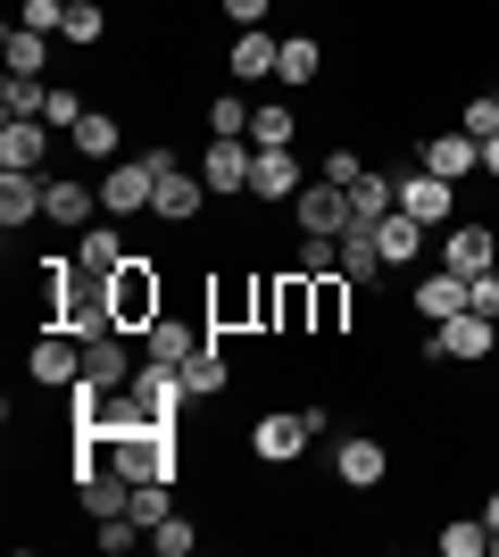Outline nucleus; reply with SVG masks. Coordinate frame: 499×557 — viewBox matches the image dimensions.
I'll list each match as a JSON object with an SVG mask.
<instances>
[{
  "label": "nucleus",
  "instance_id": "obj_19",
  "mask_svg": "<svg viewBox=\"0 0 499 557\" xmlns=\"http://www.w3.org/2000/svg\"><path fill=\"white\" fill-rule=\"evenodd\" d=\"M333 474H341L350 491H375L383 474H391V458H383V442H366V433H358V442L333 449Z\"/></svg>",
  "mask_w": 499,
  "mask_h": 557
},
{
  "label": "nucleus",
  "instance_id": "obj_37",
  "mask_svg": "<svg viewBox=\"0 0 499 557\" xmlns=\"http://www.w3.org/2000/svg\"><path fill=\"white\" fill-rule=\"evenodd\" d=\"M100 34H109V17H100L92 0H67V42H75V50H92Z\"/></svg>",
  "mask_w": 499,
  "mask_h": 557
},
{
  "label": "nucleus",
  "instance_id": "obj_27",
  "mask_svg": "<svg viewBox=\"0 0 499 557\" xmlns=\"http://www.w3.org/2000/svg\"><path fill=\"white\" fill-rule=\"evenodd\" d=\"M375 242H383V258H391V267H408V258H416V242H425V225H416L408 209H391V216H375Z\"/></svg>",
  "mask_w": 499,
  "mask_h": 557
},
{
  "label": "nucleus",
  "instance_id": "obj_10",
  "mask_svg": "<svg viewBox=\"0 0 499 557\" xmlns=\"http://www.w3.org/2000/svg\"><path fill=\"white\" fill-rule=\"evenodd\" d=\"M291 216H300V233H341L350 225V191L333 184V175H316V184L291 191Z\"/></svg>",
  "mask_w": 499,
  "mask_h": 557
},
{
  "label": "nucleus",
  "instance_id": "obj_8",
  "mask_svg": "<svg viewBox=\"0 0 499 557\" xmlns=\"http://www.w3.org/2000/svg\"><path fill=\"white\" fill-rule=\"evenodd\" d=\"M125 392L142 399V417H150V424H175V417H184V399H191V392H184V367H159V358H142Z\"/></svg>",
  "mask_w": 499,
  "mask_h": 557
},
{
  "label": "nucleus",
  "instance_id": "obj_3",
  "mask_svg": "<svg viewBox=\"0 0 499 557\" xmlns=\"http://www.w3.org/2000/svg\"><path fill=\"white\" fill-rule=\"evenodd\" d=\"M491 342H499V325H491V317H475V308H458L450 325L416 333V358H425V367H441V358H491Z\"/></svg>",
  "mask_w": 499,
  "mask_h": 557
},
{
  "label": "nucleus",
  "instance_id": "obj_12",
  "mask_svg": "<svg viewBox=\"0 0 499 557\" xmlns=\"http://www.w3.org/2000/svg\"><path fill=\"white\" fill-rule=\"evenodd\" d=\"M441 267H458V275H491V267H499L491 225H450V233H441Z\"/></svg>",
  "mask_w": 499,
  "mask_h": 557
},
{
  "label": "nucleus",
  "instance_id": "obj_49",
  "mask_svg": "<svg viewBox=\"0 0 499 557\" xmlns=\"http://www.w3.org/2000/svg\"><path fill=\"white\" fill-rule=\"evenodd\" d=\"M491 358H499V342H491Z\"/></svg>",
  "mask_w": 499,
  "mask_h": 557
},
{
  "label": "nucleus",
  "instance_id": "obj_6",
  "mask_svg": "<svg viewBox=\"0 0 499 557\" xmlns=\"http://www.w3.org/2000/svg\"><path fill=\"white\" fill-rule=\"evenodd\" d=\"M250 141L241 134H209V159H200V184L216 191V200H250Z\"/></svg>",
  "mask_w": 499,
  "mask_h": 557
},
{
  "label": "nucleus",
  "instance_id": "obj_13",
  "mask_svg": "<svg viewBox=\"0 0 499 557\" xmlns=\"http://www.w3.org/2000/svg\"><path fill=\"white\" fill-rule=\"evenodd\" d=\"M458 308H466V275H458V267H433V275H416V317H425V325H450Z\"/></svg>",
  "mask_w": 499,
  "mask_h": 557
},
{
  "label": "nucleus",
  "instance_id": "obj_25",
  "mask_svg": "<svg viewBox=\"0 0 499 557\" xmlns=\"http://www.w3.org/2000/svg\"><path fill=\"white\" fill-rule=\"evenodd\" d=\"M67 141L84 150V159H109V166H117V141H125V125H117L109 109H84V125H75Z\"/></svg>",
  "mask_w": 499,
  "mask_h": 557
},
{
  "label": "nucleus",
  "instance_id": "obj_5",
  "mask_svg": "<svg viewBox=\"0 0 499 557\" xmlns=\"http://www.w3.org/2000/svg\"><path fill=\"white\" fill-rule=\"evenodd\" d=\"M150 200H159V159H117L109 175H100V209L109 216H150Z\"/></svg>",
  "mask_w": 499,
  "mask_h": 557
},
{
  "label": "nucleus",
  "instance_id": "obj_17",
  "mask_svg": "<svg viewBox=\"0 0 499 557\" xmlns=\"http://www.w3.org/2000/svg\"><path fill=\"white\" fill-rule=\"evenodd\" d=\"M383 267H391V258H383L375 225H366V216H350V225H341V275H350V283H375Z\"/></svg>",
  "mask_w": 499,
  "mask_h": 557
},
{
  "label": "nucleus",
  "instance_id": "obj_11",
  "mask_svg": "<svg viewBox=\"0 0 499 557\" xmlns=\"http://www.w3.org/2000/svg\"><path fill=\"white\" fill-rule=\"evenodd\" d=\"M216 191L200 184V175H191V166H166L159 175V200H150V216H166V225H191V216L209 209Z\"/></svg>",
  "mask_w": 499,
  "mask_h": 557
},
{
  "label": "nucleus",
  "instance_id": "obj_44",
  "mask_svg": "<svg viewBox=\"0 0 499 557\" xmlns=\"http://www.w3.org/2000/svg\"><path fill=\"white\" fill-rule=\"evenodd\" d=\"M466 308L499 325V275H466Z\"/></svg>",
  "mask_w": 499,
  "mask_h": 557
},
{
  "label": "nucleus",
  "instance_id": "obj_41",
  "mask_svg": "<svg viewBox=\"0 0 499 557\" xmlns=\"http://www.w3.org/2000/svg\"><path fill=\"white\" fill-rule=\"evenodd\" d=\"M209 134H241V141H250V100H234V92H225V100L209 109Z\"/></svg>",
  "mask_w": 499,
  "mask_h": 557
},
{
  "label": "nucleus",
  "instance_id": "obj_38",
  "mask_svg": "<svg viewBox=\"0 0 499 557\" xmlns=\"http://www.w3.org/2000/svg\"><path fill=\"white\" fill-rule=\"evenodd\" d=\"M458 134L491 141V134H499V92H475V100H466V116H458Z\"/></svg>",
  "mask_w": 499,
  "mask_h": 557
},
{
  "label": "nucleus",
  "instance_id": "obj_7",
  "mask_svg": "<svg viewBox=\"0 0 499 557\" xmlns=\"http://www.w3.org/2000/svg\"><path fill=\"white\" fill-rule=\"evenodd\" d=\"M25 374H34V383H42V392H67L75 374H84V342H75L67 325H50L42 342L25 349Z\"/></svg>",
  "mask_w": 499,
  "mask_h": 557
},
{
  "label": "nucleus",
  "instance_id": "obj_42",
  "mask_svg": "<svg viewBox=\"0 0 499 557\" xmlns=\"http://www.w3.org/2000/svg\"><path fill=\"white\" fill-rule=\"evenodd\" d=\"M142 533H150V524H134V516H109V524H100L92 541H100V549H109V557H125V549H134V541H142Z\"/></svg>",
  "mask_w": 499,
  "mask_h": 557
},
{
  "label": "nucleus",
  "instance_id": "obj_2",
  "mask_svg": "<svg viewBox=\"0 0 499 557\" xmlns=\"http://www.w3.org/2000/svg\"><path fill=\"white\" fill-rule=\"evenodd\" d=\"M109 308H117V333H150L166 317V292H159V267L150 258H125L109 275Z\"/></svg>",
  "mask_w": 499,
  "mask_h": 557
},
{
  "label": "nucleus",
  "instance_id": "obj_15",
  "mask_svg": "<svg viewBox=\"0 0 499 557\" xmlns=\"http://www.w3.org/2000/svg\"><path fill=\"white\" fill-rule=\"evenodd\" d=\"M42 216V175L34 166H0V225L17 233V225H34Z\"/></svg>",
  "mask_w": 499,
  "mask_h": 557
},
{
  "label": "nucleus",
  "instance_id": "obj_20",
  "mask_svg": "<svg viewBox=\"0 0 499 557\" xmlns=\"http://www.w3.org/2000/svg\"><path fill=\"white\" fill-rule=\"evenodd\" d=\"M42 150H50L42 116H9V125H0V166H34V175H42Z\"/></svg>",
  "mask_w": 499,
  "mask_h": 557
},
{
  "label": "nucleus",
  "instance_id": "obj_28",
  "mask_svg": "<svg viewBox=\"0 0 499 557\" xmlns=\"http://www.w3.org/2000/svg\"><path fill=\"white\" fill-rule=\"evenodd\" d=\"M125 258H134V250L117 242V225H84V275H117Z\"/></svg>",
  "mask_w": 499,
  "mask_h": 557
},
{
  "label": "nucleus",
  "instance_id": "obj_34",
  "mask_svg": "<svg viewBox=\"0 0 499 557\" xmlns=\"http://www.w3.org/2000/svg\"><path fill=\"white\" fill-rule=\"evenodd\" d=\"M291 134H300V125H291L284 109H250V150H291Z\"/></svg>",
  "mask_w": 499,
  "mask_h": 557
},
{
  "label": "nucleus",
  "instance_id": "obj_22",
  "mask_svg": "<svg viewBox=\"0 0 499 557\" xmlns=\"http://www.w3.org/2000/svg\"><path fill=\"white\" fill-rule=\"evenodd\" d=\"M425 166L458 184V175H475V166H483V141L475 134H425Z\"/></svg>",
  "mask_w": 499,
  "mask_h": 557
},
{
  "label": "nucleus",
  "instance_id": "obj_47",
  "mask_svg": "<svg viewBox=\"0 0 499 557\" xmlns=\"http://www.w3.org/2000/svg\"><path fill=\"white\" fill-rule=\"evenodd\" d=\"M483 175H499V134H491V141H483Z\"/></svg>",
  "mask_w": 499,
  "mask_h": 557
},
{
  "label": "nucleus",
  "instance_id": "obj_40",
  "mask_svg": "<svg viewBox=\"0 0 499 557\" xmlns=\"http://www.w3.org/2000/svg\"><path fill=\"white\" fill-rule=\"evenodd\" d=\"M17 25H25V34H67V0H25Z\"/></svg>",
  "mask_w": 499,
  "mask_h": 557
},
{
  "label": "nucleus",
  "instance_id": "obj_48",
  "mask_svg": "<svg viewBox=\"0 0 499 557\" xmlns=\"http://www.w3.org/2000/svg\"><path fill=\"white\" fill-rule=\"evenodd\" d=\"M483 524H491V533H499V491H491V499H483Z\"/></svg>",
  "mask_w": 499,
  "mask_h": 557
},
{
  "label": "nucleus",
  "instance_id": "obj_16",
  "mask_svg": "<svg viewBox=\"0 0 499 557\" xmlns=\"http://www.w3.org/2000/svg\"><path fill=\"white\" fill-rule=\"evenodd\" d=\"M275 67H284V42H275L266 25H241V34H234V75H241V84H266Z\"/></svg>",
  "mask_w": 499,
  "mask_h": 557
},
{
  "label": "nucleus",
  "instance_id": "obj_23",
  "mask_svg": "<svg viewBox=\"0 0 499 557\" xmlns=\"http://www.w3.org/2000/svg\"><path fill=\"white\" fill-rule=\"evenodd\" d=\"M291 191H300L291 150H259V159H250V200H291Z\"/></svg>",
  "mask_w": 499,
  "mask_h": 557
},
{
  "label": "nucleus",
  "instance_id": "obj_39",
  "mask_svg": "<svg viewBox=\"0 0 499 557\" xmlns=\"http://www.w3.org/2000/svg\"><path fill=\"white\" fill-rule=\"evenodd\" d=\"M134 524H166V516H175V499H166V483H134Z\"/></svg>",
  "mask_w": 499,
  "mask_h": 557
},
{
  "label": "nucleus",
  "instance_id": "obj_18",
  "mask_svg": "<svg viewBox=\"0 0 499 557\" xmlns=\"http://www.w3.org/2000/svg\"><path fill=\"white\" fill-rule=\"evenodd\" d=\"M92 209H100V191H84V184H75V175H59V184H42V216H50V225L84 233V225H92Z\"/></svg>",
  "mask_w": 499,
  "mask_h": 557
},
{
  "label": "nucleus",
  "instance_id": "obj_35",
  "mask_svg": "<svg viewBox=\"0 0 499 557\" xmlns=\"http://www.w3.org/2000/svg\"><path fill=\"white\" fill-rule=\"evenodd\" d=\"M150 549L159 557H191L200 549V524H191V516H166V524H150Z\"/></svg>",
  "mask_w": 499,
  "mask_h": 557
},
{
  "label": "nucleus",
  "instance_id": "obj_36",
  "mask_svg": "<svg viewBox=\"0 0 499 557\" xmlns=\"http://www.w3.org/2000/svg\"><path fill=\"white\" fill-rule=\"evenodd\" d=\"M483 549H491V524H475V516L441 524V557H483Z\"/></svg>",
  "mask_w": 499,
  "mask_h": 557
},
{
  "label": "nucleus",
  "instance_id": "obj_30",
  "mask_svg": "<svg viewBox=\"0 0 499 557\" xmlns=\"http://www.w3.org/2000/svg\"><path fill=\"white\" fill-rule=\"evenodd\" d=\"M42 100H50L42 75H9V84H0V116H42Z\"/></svg>",
  "mask_w": 499,
  "mask_h": 557
},
{
  "label": "nucleus",
  "instance_id": "obj_9",
  "mask_svg": "<svg viewBox=\"0 0 499 557\" xmlns=\"http://www.w3.org/2000/svg\"><path fill=\"white\" fill-rule=\"evenodd\" d=\"M400 209L416 216L425 233H441L450 209H458V184H450V175H433V166H416V175H400Z\"/></svg>",
  "mask_w": 499,
  "mask_h": 557
},
{
  "label": "nucleus",
  "instance_id": "obj_43",
  "mask_svg": "<svg viewBox=\"0 0 499 557\" xmlns=\"http://www.w3.org/2000/svg\"><path fill=\"white\" fill-rule=\"evenodd\" d=\"M42 125H67V134H75V125H84V100L50 84V100H42Z\"/></svg>",
  "mask_w": 499,
  "mask_h": 557
},
{
  "label": "nucleus",
  "instance_id": "obj_33",
  "mask_svg": "<svg viewBox=\"0 0 499 557\" xmlns=\"http://www.w3.org/2000/svg\"><path fill=\"white\" fill-rule=\"evenodd\" d=\"M184 392L191 399H216V392H225V358H216V342L200 349V358H184Z\"/></svg>",
  "mask_w": 499,
  "mask_h": 557
},
{
  "label": "nucleus",
  "instance_id": "obj_14",
  "mask_svg": "<svg viewBox=\"0 0 499 557\" xmlns=\"http://www.w3.org/2000/svg\"><path fill=\"white\" fill-rule=\"evenodd\" d=\"M75 491H84V516H92V524H109V516L134 508V483H125L117 466H92V474H75Z\"/></svg>",
  "mask_w": 499,
  "mask_h": 557
},
{
  "label": "nucleus",
  "instance_id": "obj_26",
  "mask_svg": "<svg viewBox=\"0 0 499 557\" xmlns=\"http://www.w3.org/2000/svg\"><path fill=\"white\" fill-rule=\"evenodd\" d=\"M391 209H400V184L366 166V175H358V184H350V216H366V225H375V216H391Z\"/></svg>",
  "mask_w": 499,
  "mask_h": 557
},
{
  "label": "nucleus",
  "instance_id": "obj_45",
  "mask_svg": "<svg viewBox=\"0 0 499 557\" xmlns=\"http://www.w3.org/2000/svg\"><path fill=\"white\" fill-rule=\"evenodd\" d=\"M216 9H225V17H234V25H259L266 9H275V0H216Z\"/></svg>",
  "mask_w": 499,
  "mask_h": 557
},
{
  "label": "nucleus",
  "instance_id": "obj_21",
  "mask_svg": "<svg viewBox=\"0 0 499 557\" xmlns=\"http://www.w3.org/2000/svg\"><path fill=\"white\" fill-rule=\"evenodd\" d=\"M84 374H92L100 392H125V383H134V358H125V333H100V342H84Z\"/></svg>",
  "mask_w": 499,
  "mask_h": 557
},
{
  "label": "nucleus",
  "instance_id": "obj_32",
  "mask_svg": "<svg viewBox=\"0 0 499 557\" xmlns=\"http://www.w3.org/2000/svg\"><path fill=\"white\" fill-rule=\"evenodd\" d=\"M50 67V34H25V25H9V75H42Z\"/></svg>",
  "mask_w": 499,
  "mask_h": 557
},
{
  "label": "nucleus",
  "instance_id": "obj_1",
  "mask_svg": "<svg viewBox=\"0 0 499 557\" xmlns=\"http://www.w3.org/2000/svg\"><path fill=\"white\" fill-rule=\"evenodd\" d=\"M92 442L100 466H117L125 483H175V424H125V433H75Z\"/></svg>",
  "mask_w": 499,
  "mask_h": 557
},
{
  "label": "nucleus",
  "instance_id": "obj_4",
  "mask_svg": "<svg viewBox=\"0 0 499 557\" xmlns=\"http://www.w3.org/2000/svg\"><path fill=\"white\" fill-rule=\"evenodd\" d=\"M325 424V408H275V417L250 424V449H259V466H291L300 449H309V433Z\"/></svg>",
  "mask_w": 499,
  "mask_h": 557
},
{
  "label": "nucleus",
  "instance_id": "obj_46",
  "mask_svg": "<svg viewBox=\"0 0 499 557\" xmlns=\"http://www.w3.org/2000/svg\"><path fill=\"white\" fill-rule=\"evenodd\" d=\"M325 175H333V184H341V191H350V184H358V175H366V166H358V159H350V150H333V159H325Z\"/></svg>",
  "mask_w": 499,
  "mask_h": 557
},
{
  "label": "nucleus",
  "instance_id": "obj_24",
  "mask_svg": "<svg viewBox=\"0 0 499 557\" xmlns=\"http://www.w3.org/2000/svg\"><path fill=\"white\" fill-rule=\"evenodd\" d=\"M200 349H209V333H200V325H175V317L150 325V358H159V367H184V358H200Z\"/></svg>",
  "mask_w": 499,
  "mask_h": 557
},
{
  "label": "nucleus",
  "instance_id": "obj_29",
  "mask_svg": "<svg viewBox=\"0 0 499 557\" xmlns=\"http://www.w3.org/2000/svg\"><path fill=\"white\" fill-rule=\"evenodd\" d=\"M316 283V333H341L350 325V275H309Z\"/></svg>",
  "mask_w": 499,
  "mask_h": 557
},
{
  "label": "nucleus",
  "instance_id": "obj_31",
  "mask_svg": "<svg viewBox=\"0 0 499 557\" xmlns=\"http://www.w3.org/2000/svg\"><path fill=\"white\" fill-rule=\"evenodd\" d=\"M316 67H325V50H316L309 34H291V42H284V67H275V84H316Z\"/></svg>",
  "mask_w": 499,
  "mask_h": 557
}]
</instances>
